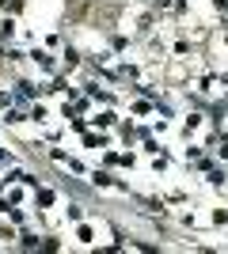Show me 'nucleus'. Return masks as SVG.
Returning a JSON list of instances; mask_svg holds the SVG:
<instances>
[{
	"label": "nucleus",
	"mask_w": 228,
	"mask_h": 254,
	"mask_svg": "<svg viewBox=\"0 0 228 254\" xmlns=\"http://www.w3.org/2000/svg\"><path fill=\"white\" fill-rule=\"evenodd\" d=\"M34 91H31V84H15V99H31Z\"/></svg>",
	"instance_id": "f257e3e1"
}]
</instances>
